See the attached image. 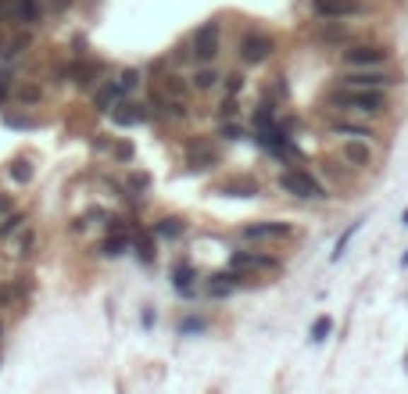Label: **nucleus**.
<instances>
[{"label":"nucleus","mask_w":408,"mask_h":394,"mask_svg":"<svg viewBox=\"0 0 408 394\" xmlns=\"http://www.w3.org/2000/svg\"><path fill=\"white\" fill-rule=\"evenodd\" d=\"M218 43H222V33H218V22H204L201 29H194L190 36V58L197 65H208L215 62V54H218Z\"/></svg>","instance_id":"20e7f679"},{"label":"nucleus","mask_w":408,"mask_h":394,"mask_svg":"<svg viewBox=\"0 0 408 394\" xmlns=\"http://www.w3.org/2000/svg\"><path fill=\"white\" fill-rule=\"evenodd\" d=\"M330 108L344 111V115H362V119H376L387 111V90H359V86H337L330 90Z\"/></svg>","instance_id":"f257e3e1"},{"label":"nucleus","mask_w":408,"mask_h":394,"mask_svg":"<svg viewBox=\"0 0 408 394\" xmlns=\"http://www.w3.org/2000/svg\"><path fill=\"white\" fill-rule=\"evenodd\" d=\"M11 180H15V183H29V180H33V161H29V158L11 161Z\"/></svg>","instance_id":"4be33fe9"},{"label":"nucleus","mask_w":408,"mask_h":394,"mask_svg":"<svg viewBox=\"0 0 408 394\" xmlns=\"http://www.w3.org/2000/svg\"><path fill=\"white\" fill-rule=\"evenodd\" d=\"M340 158L347 161V168H373L376 147H373V140H344Z\"/></svg>","instance_id":"6e6552de"},{"label":"nucleus","mask_w":408,"mask_h":394,"mask_svg":"<svg viewBox=\"0 0 408 394\" xmlns=\"http://www.w3.org/2000/svg\"><path fill=\"white\" fill-rule=\"evenodd\" d=\"M11 248H15V255H18V258H29V255H33V248H36V230H33V226H25V233H18V241H15Z\"/></svg>","instance_id":"aec40b11"},{"label":"nucleus","mask_w":408,"mask_h":394,"mask_svg":"<svg viewBox=\"0 0 408 394\" xmlns=\"http://www.w3.org/2000/svg\"><path fill=\"white\" fill-rule=\"evenodd\" d=\"M151 115L147 111V104H133V100H119L111 108V119L115 122H122V126H133V122H144Z\"/></svg>","instance_id":"9b49d317"},{"label":"nucleus","mask_w":408,"mask_h":394,"mask_svg":"<svg viewBox=\"0 0 408 394\" xmlns=\"http://www.w3.org/2000/svg\"><path fill=\"white\" fill-rule=\"evenodd\" d=\"M69 4H72V0H50V11L62 15V11H69Z\"/></svg>","instance_id":"f704fd0d"},{"label":"nucleus","mask_w":408,"mask_h":394,"mask_svg":"<svg viewBox=\"0 0 408 394\" xmlns=\"http://www.w3.org/2000/svg\"><path fill=\"white\" fill-rule=\"evenodd\" d=\"M8 212H11V197H8V194H0V219H4Z\"/></svg>","instance_id":"c9c22d12"},{"label":"nucleus","mask_w":408,"mask_h":394,"mask_svg":"<svg viewBox=\"0 0 408 394\" xmlns=\"http://www.w3.org/2000/svg\"><path fill=\"white\" fill-rule=\"evenodd\" d=\"M122 97H126V90H122L119 83H104V86L97 90V97H93V108H97V111H111Z\"/></svg>","instance_id":"4468645a"},{"label":"nucleus","mask_w":408,"mask_h":394,"mask_svg":"<svg viewBox=\"0 0 408 394\" xmlns=\"http://www.w3.org/2000/svg\"><path fill=\"white\" fill-rule=\"evenodd\" d=\"M122 248H126V237H107V241L100 244V251L111 255V258H115V255H122Z\"/></svg>","instance_id":"a878e982"},{"label":"nucleus","mask_w":408,"mask_h":394,"mask_svg":"<svg viewBox=\"0 0 408 394\" xmlns=\"http://www.w3.org/2000/svg\"><path fill=\"white\" fill-rule=\"evenodd\" d=\"M222 137H226V140H237L240 129H237V126H222Z\"/></svg>","instance_id":"e433bc0d"},{"label":"nucleus","mask_w":408,"mask_h":394,"mask_svg":"<svg viewBox=\"0 0 408 394\" xmlns=\"http://www.w3.org/2000/svg\"><path fill=\"white\" fill-rule=\"evenodd\" d=\"M161 90H165L168 97H180V100H187V83H183L180 76H165V83H161Z\"/></svg>","instance_id":"b1692460"},{"label":"nucleus","mask_w":408,"mask_h":394,"mask_svg":"<svg viewBox=\"0 0 408 394\" xmlns=\"http://www.w3.org/2000/svg\"><path fill=\"white\" fill-rule=\"evenodd\" d=\"M0 330H4V326H0Z\"/></svg>","instance_id":"a19ab883"},{"label":"nucleus","mask_w":408,"mask_h":394,"mask_svg":"<svg viewBox=\"0 0 408 394\" xmlns=\"http://www.w3.org/2000/svg\"><path fill=\"white\" fill-rule=\"evenodd\" d=\"M272 58V40L265 33H244L240 36V62L244 65H262Z\"/></svg>","instance_id":"0eeeda50"},{"label":"nucleus","mask_w":408,"mask_h":394,"mask_svg":"<svg viewBox=\"0 0 408 394\" xmlns=\"http://www.w3.org/2000/svg\"><path fill=\"white\" fill-rule=\"evenodd\" d=\"M22 294H25V284H22V279H8V284H0V308H11Z\"/></svg>","instance_id":"f3484780"},{"label":"nucleus","mask_w":408,"mask_h":394,"mask_svg":"<svg viewBox=\"0 0 408 394\" xmlns=\"http://www.w3.org/2000/svg\"><path fill=\"white\" fill-rule=\"evenodd\" d=\"M233 269H279V262L272 255H258V251H237L233 255Z\"/></svg>","instance_id":"f8f14e48"},{"label":"nucleus","mask_w":408,"mask_h":394,"mask_svg":"<svg viewBox=\"0 0 408 394\" xmlns=\"http://www.w3.org/2000/svg\"><path fill=\"white\" fill-rule=\"evenodd\" d=\"M40 97H43V90H40L36 83H25V86H18V100H22V104H36Z\"/></svg>","instance_id":"393cba45"},{"label":"nucleus","mask_w":408,"mask_h":394,"mask_svg":"<svg viewBox=\"0 0 408 394\" xmlns=\"http://www.w3.org/2000/svg\"><path fill=\"white\" fill-rule=\"evenodd\" d=\"M404 226H408V212H404Z\"/></svg>","instance_id":"ea45409f"},{"label":"nucleus","mask_w":408,"mask_h":394,"mask_svg":"<svg viewBox=\"0 0 408 394\" xmlns=\"http://www.w3.org/2000/svg\"><path fill=\"white\" fill-rule=\"evenodd\" d=\"M11 11H15V0H0V22H8Z\"/></svg>","instance_id":"473e14b6"},{"label":"nucleus","mask_w":408,"mask_h":394,"mask_svg":"<svg viewBox=\"0 0 408 394\" xmlns=\"http://www.w3.org/2000/svg\"><path fill=\"white\" fill-rule=\"evenodd\" d=\"M279 190L294 194V197H301V201H319V197H326L322 183L312 180L308 173H283V176H279Z\"/></svg>","instance_id":"39448f33"},{"label":"nucleus","mask_w":408,"mask_h":394,"mask_svg":"<svg viewBox=\"0 0 408 394\" xmlns=\"http://www.w3.org/2000/svg\"><path fill=\"white\" fill-rule=\"evenodd\" d=\"M340 62H344V69H380L390 62V50L380 43H351L340 54Z\"/></svg>","instance_id":"f03ea898"},{"label":"nucleus","mask_w":408,"mask_h":394,"mask_svg":"<svg viewBox=\"0 0 408 394\" xmlns=\"http://www.w3.org/2000/svg\"><path fill=\"white\" fill-rule=\"evenodd\" d=\"M244 241H286L290 237V226L286 222H251V226L240 230Z\"/></svg>","instance_id":"9d476101"},{"label":"nucleus","mask_w":408,"mask_h":394,"mask_svg":"<svg viewBox=\"0 0 408 394\" xmlns=\"http://www.w3.org/2000/svg\"><path fill=\"white\" fill-rule=\"evenodd\" d=\"M115 158H119V161H129V158H133V147H129V144H119V147H115Z\"/></svg>","instance_id":"72a5a7b5"},{"label":"nucleus","mask_w":408,"mask_h":394,"mask_svg":"<svg viewBox=\"0 0 408 394\" xmlns=\"http://www.w3.org/2000/svg\"><path fill=\"white\" fill-rule=\"evenodd\" d=\"M136 83H140V72H136V69H129V72H122V79H119V86H122L126 93H129V90H133Z\"/></svg>","instance_id":"cd10ccee"},{"label":"nucleus","mask_w":408,"mask_h":394,"mask_svg":"<svg viewBox=\"0 0 408 394\" xmlns=\"http://www.w3.org/2000/svg\"><path fill=\"white\" fill-rule=\"evenodd\" d=\"M100 72V65H90V69H76L72 76H76V83L79 86H93V76Z\"/></svg>","instance_id":"bb28decb"},{"label":"nucleus","mask_w":408,"mask_h":394,"mask_svg":"<svg viewBox=\"0 0 408 394\" xmlns=\"http://www.w3.org/2000/svg\"><path fill=\"white\" fill-rule=\"evenodd\" d=\"M29 226V215L25 212H8L4 219H0V241H11L18 230Z\"/></svg>","instance_id":"2eb2a0df"},{"label":"nucleus","mask_w":408,"mask_h":394,"mask_svg":"<svg viewBox=\"0 0 408 394\" xmlns=\"http://www.w3.org/2000/svg\"><path fill=\"white\" fill-rule=\"evenodd\" d=\"M29 43H33V36L25 33V36H18V40H8V47L4 50H0V58H4V62H11V58H18V54L22 50H29Z\"/></svg>","instance_id":"412c9836"},{"label":"nucleus","mask_w":408,"mask_h":394,"mask_svg":"<svg viewBox=\"0 0 408 394\" xmlns=\"http://www.w3.org/2000/svg\"><path fill=\"white\" fill-rule=\"evenodd\" d=\"M326 129L333 137H344V140H376V129L369 122H355V119H330Z\"/></svg>","instance_id":"1a4fd4ad"},{"label":"nucleus","mask_w":408,"mask_h":394,"mask_svg":"<svg viewBox=\"0 0 408 394\" xmlns=\"http://www.w3.org/2000/svg\"><path fill=\"white\" fill-rule=\"evenodd\" d=\"M326 333H330V319H319V323L312 326V341H322Z\"/></svg>","instance_id":"c756f323"},{"label":"nucleus","mask_w":408,"mask_h":394,"mask_svg":"<svg viewBox=\"0 0 408 394\" xmlns=\"http://www.w3.org/2000/svg\"><path fill=\"white\" fill-rule=\"evenodd\" d=\"M218 79H222V72L208 62V65H201V69L190 76V86H194L197 93H208V90H215V86H218Z\"/></svg>","instance_id":"ddd939ff"},{"label":"nucleus","mask_w":408,"mask_h":394,"mask_svg":"<svg viewBox=\"0 0 408 394\" xmlns=\"http://www.w3.org/2000/svg\"><path fill=\"white\" fill-rule=\"evenodd\" d=\"M218 115H222V119H233V115H237V100H233V97H229V100H222Z\"/></svg>","instance_id":"2f4dec72"},{"label":"nucleus","mask_w":408,"mask_h":394,"mask_svg":"<svg viewBox=\"0 0 408 394\" xmlns=\"http://www.w3.org/2000/svg\"><path fill=\"white\" fill-rule=\"evenodd\" d=\"M8 47V36H4V29H0V50H4Z\"/></svg>","instance_id":"58836bf2"},{"label":"nucleus","mask_w":408,"mask_h":394,"mask_svg":"<svg viewBox=\"0 0 408 394\" xmlns=\"http://www.w3.org/2000/svg\"><path fill=\"white\" fill-rule=\"evenodd\" d=\"M312 11H315V18H333V22H340V18H355V15H362L366 8H362V0H312Z\"/></svg>","instance_id":"423d86ee"},{"label":"nucleus","mask_w":408,"mask_h":394,"mask_svg":"<svg viewBox=\"0 0 408 394\" xmlns=\"http://www.w3.org/2000/svg\"><path fill=\"white\" fill-rule=\"evenodd\" d=\"M226 79H229V83H226V90H229V97H237V93H240V86H244V79H240L237 72H233V76H226Z\"/></svg>","instance_id":"7c9ffc66"},{"label":"nucleus","mask_w":408,"mask_h":394,"mask_svg":"<svg viewBox=\"0 0 408 394\" xmlns=\"http://www.w3.org/2000/svg\"><path fill=\"white\" fill-rule=\"evenodd\" d=\"M340 86H359V90H390L397 86V76L387 72L383 65L380 69H347L340 76Z\"/></svg>","instance_id":"7ed1b4c3"},{"label":"nucleus","mask_w":408,"mask_h":394,"mask_svg":"<svg viewBox=\"0 0 408 394\" xmlns=\"http://www.w3.org/2000/svg\"><path fill=\"white\" fill-rule=\"evenodd\" d=\"M319 40H322V43H344V40H347V29H340L333 18H326V29L319 33Z\"/></svg>","instance_id":"5701e85b"},{"label":"nucleus","mask_w":408,"mask_h":394,"mask_svg":"<svg viewBox=\"0 0 408 394\" xmlns=\"http://www.w3.org/2000/svg\"><path fill=\"white\" fill-rule=\"evenodd\" d=\"M183 230H187V226H183V219H161L158 226H154V233L165 237V241H180Z\"/></svg>","instance_id":"6ab92c4d"},{"label":"nucleus","mask_w":408,"mask_h":394,"mask_svg":"<svg viewBox=\"0 0 408 394\" xmlns=\"http://www.w3.org/2000/svg\"><path fill=\"white\" fill-rule=\"evenodd\" d=\"M36 18H40V0H15L11 22H22V25H36Z\"/></svg>","instance_id":"dca6fc26"},{"label":"nucleus","mask_w":408,"mask_h":394,"mask_svg":"<svg viewBox=\"0 0 408 394\" xmlns=\"http://www.w3.org/2000/svg\"><path fill=\"white\" fill-rule=\"evenodd\" d=\"M4 97H8V79L0 76V104H4Z\"/></svg>","instance_id":"4c0bfd02"},{"label":"nucleus","mask_w":408,"mask_h":394,"mask_svg":"<svg viewBox=\"0 0 408 394\" xmlns=\"http://www.w3.org/2000/svg\"><path fill=\"white\" fill-rule=\"evenodd\" d=\"M190 161H194V168H208V165L218 161V154L208 144H190Z\"/></svg>","instance_id":"a211bd4d"},{"label":"nucleus","mask_w":408,"mask_h":394,"mask_svg":"<svg viewBox=\"0 0 408 394\" xmlns=\"http://www.w3.org/2000/svg\"><path fill=\"white\" fill-rule=\"evenodd\" d=\"M136 255H140L144 262H154V248H151V241H136Z\"/></svg>","instance_id":"c85d7f7f"}]
</instances>
